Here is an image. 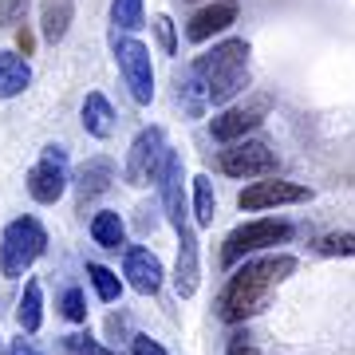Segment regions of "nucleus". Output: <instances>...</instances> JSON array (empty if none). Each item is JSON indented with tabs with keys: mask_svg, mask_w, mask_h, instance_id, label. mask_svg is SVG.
Returning <instances> with one entry per match:
<instances>
[{
	"mask_svg": "<svg viewBox=\"0 0 355 355\" xmlns=\"http://www.w3.org/2000/svg\"><path fill=\"white\" fill-rule=\"evenodd\" d=\"M64 190H67V150L60 142H51V146H44V158L28 170V193L40 205H55L64 198Z\"/></svg>",
	"mask_w": 355,
	"mask_h": 355,
	"instance_id": "39448f33",
	"label": "nucleus"
},
{
	"mask_svg": "<svg viewBox=\"0 0 355 355\" xmlns=\"http://www.w3.org/2000/svg\"><path fill=\"white\" fill-rule=\"evenodd\" d=\"M265 123V107H233V111H221L217 119H209V135L221 139L225 146L233 142H245V135H253L257 127Z\"/></svg>",
	"mask_w": 355,
	"mask_h": 355,
	"instance_id": "9b49d317",
	"label": "nucleus"
},
{
	"mask_svg": "<svg viewBox=\"0 0 355 355\" xmlns=\"http://www.w3.org/2000/svg\"><path fill=\"white\" fill-rule=\"evenodd\" d=\"M79 355H114V352L103 347V343H95V340H79Z\"/></svg>",
	"mask_w": 355,
	"mask_h": 355,
	"instance_id": "c756f323",
	"label": "nucleus"
},
{
	"mask_svg": "<svg viewBox=\"0 0 355 355\" xmlns=\"http://www.w3.org/2000/svg\"><path fill=\"white\" fill-rule=\"evenodd\" d=\"M217 166L229 178H265L277 170V158H272V150H268L265 142L245 139V142H233V146H225V150L217 154Z\"/></svg>",
	"mask_w": 355,
	"mask_h": 355,
	"instance_id": "6e6552de",
	"label": "nucleus"
},
{
	"mask_svg": "<svg viewBox=\"0 0 355 355\" xmlns=\"http://www.w3.org/2000/svg\"><path fill=\"white\" fill-rule=\"evenodd\" d=\"M91 237H95V245H103V249H123L127 225H123V217L114 214V209H103V214L91 217Z\"/></svg>",
	"mask_w": 355,
	"mask_h": 355,
	"instance_id": "6ab92c4d",
	"label": "nucleus"
},
{
	"mask_svg": "<svg viewBox=\"0 0 355 355\" xmlns=\"http://www.w3.org/2000/svg\"><path fill=\"white\" fill-rule=\"evenodd\" d=\"M308 198H312L308 186L268 178V182H253V186H245L241 198H237V205H241V209H272V205H296V202H308Z\"/></svg>",
	"mask_w": 355,
	"mask_h": 355,
	"instance_id": "9d476101",
	"label": "nucleus"
},
{
	"mask_svg": "<svg viewBox=\"0 0 355 355\" xmlns=\"http://www.w3.org/2000/svg\"><path fill=\"white\" fill-rule=\"evenodd\" d=\"M123 272H127L130 288L142 292V296H154L162 288V261L150 253V249H127V261H123Z\"/></svg>",
	"mask_w": 355,
	"mask_h": 355,
	"instance_id": "ddd939ff",
	"label": "nucleus"
},
{
	"mask_svg": "<svg viewBox=\"0 0 355 355\" xmlns=\"http://www.w3.org/2000/svg\"><path fill=\"white\" fill-rule=\"evenodd\" d=\"M193 76L205 83V95L214 107H225L233 95L249 87V44L245 40H225L193 60Z\"/></svg>",
	"mask_w": 355,
	"mask_h": 355,
	"instance_id": "f03ea898",
	"label": "nucleus"
},
{
	"mask_svg": "<svg viewBox=\"0 0 355 355\" xmlns=\"http://www.w3.org/2000/svg\"><path fill=\"white\" fill-rule=\"evenodd\" d=\"M130 355H166V347L158 340H150V336H135L130 340Z\"/></svg>",
	"mask_w": 355,
	"mask_h": 355,
	"instance_id": "bb28decb",
	"label": "nucleus"
},
{
	"mask_svg": "<svg viewBox=\"0 0 355 355\" xmlns=\"http://www.w3.org/2000/svg\"><path fill=\"white\" fill-rule=\"evenodd\" d=\"M48 249V233L36 217H16L4 225L0 237V272L4 277H24Z\"/></svg>",
	"mask_w": 355,
	"mask_h": 355,
	"instance_id": "7ed1b4c3",
	"label": "nucleus"
},
{
	"mask_svg": "<svg viewBox=\"0 0 355 355\" xmlns=\"http://www.w3.org/2000/svg\"><path fill=\"white\" fill-rule=\"evenodd\" d=\"M182 245H178V268H174V288L182 300H190L198 292V237H193V225L178 233Z\"/></svg>",
	"mask_w": 355,
	"mask_h": 355,
	"instance_id": "4468645a",
	"label": "nucleus"
},
{
	"mask_svg": "<svg viewBox=\"0 0 355 355\" xmlns=\"http://www.w3.org/2000/svg\"><path fill=\"white\" fill-rule=\"evenodd\" d=\"M316 253H324V257H355V233H328V237H320Z\"/></svg>",
	"mask_w": 355,
	"mask_h": 355,
	"instance_id": "b1692460",
	"label": "nucleus"
},
{
	"mask_svg": "<svg viewBox=\"0 0 355 355\" xmlns=\"http://www.w3.org/2000/svg\"><path fill=\"white\" fill-rule=\"evenodd\" d=\"M214 214H217L214 182L205 174H198L193 178V221H198V225H214Z\"/></svg>",
	"mask_w": 355,
	"mask_h": 355,
	"instance_id": "412c9836",
	"label": "nucleus"
},
{
	"mask_svg": "<svg viewBox=\"0 0 355 355\" xmlns=\"http://www.w3.org/2000/svg\"><path fill=\"white\" fill-rule=\"evenodd\" d=\"M114 127V111H111V103L103 99L99 91H91L87 99H83V130L87 135H95V139H107Z\"/></svg>",
	"mask_w": 355,
	"mask_h": 355,
	"instance_id": "f3484780",
	"label": "nucleus"
},
{
	"mask_svg": "<svg viewBox=\"0 0 355 355\" xmlns=\"http://www.w3.org/2000/svg\"><path fill=\"white\" fill-rule=\"evenodd\" d=\"M0 355H8V352H4V340H0Z\"/></svg>",
	"mask_w": 355,
	"mask_h": 355,
	"instance_id": "473e14b6",
	"label": "nucleus"
},
{
	"mask_svg": "<svg viewBox=\"0 0 355 355\" xmlns=\"http://www.w3.org/2000/svg\"><path fill=\"white\" fill-rule=\"evenodd\" d=\"M8 355H40V347L32 340H24V336H20V340L8 343Z\"/></svg>",
	"mask_w": 355,
	"mask_h": 355,
	"instance_id": "c85d7f7f",
	"label": "nucleus"
},
{
	"mask_svg": "<svg viewBox=\"0 0 355 355\" xmlns=\"http://www.w3.org/2000/svg\"><path fill=\"white\" fill-rule=\"evenodd\" d=\"M296 272V257L288 253H272V257H253V261H245L229 284L221 288L217 296V316L225 320V324H245V320L261 316L272 300V292L284 277Z\"/></svg>",
	"mask_w": 355,
	"mask_h": 355,
	"instance_id": "f257e3e1",
	"label": "nucleus"
},
{
	"mask_svg": "<svg viewBox=\"0 0 355 355\" xmlns=\"http://www.w3.org/2000/svg\"><path fill=\"white\" fill-rule=\"evenodd\" d=\"M114 182V162L111 158H87V162L76 170V198H79V209H87V202L103 198V193L111 190Z\"/></svg>",
	"mask_w": 355,
	"mask_h": 355,
	"instance_id": "f8f14e48",
	"label": "nucleus"
},
{
	"mask_svg": "<svg viewBox=\"0 0 355 355\" xmlns=\"http://www.w3.org/2000/svg\"><path fill=\"white\" fill-rule=\"evenodd\" d=\"M127 328H130V320H127V316H111V320H107V331H111L114 340H119V336H123Z\"/></svg>",
	"mask_w": 355,
	"mask_h": 355,
	"instance_id": "2f4dec72",
	"label": "nucleus"
},
{
	"mask_svg": "<svg viewBox=\"0 0 355 355\" xmlns=\"http://www.w3.org/2000/svg\"><path fill=\"white\" fill-rule=\"evenodd\" d=\"M114 60L123 67V79H127L135 103H146L154 99V64H150V48L139 44V40H114Z\"/></svg>",
	"mask_w": 355,
	"mask_h": 355,
	"instance_id": "423d86ee",
	"label": "nucleus"
},
{
	"mask_svg": "<svg viewBox=\"0 0 355 355\" xmlns=\"http://www.w3.org/2000/svg\"><path fill=\"white\" fill-rule=\"evenodd\" d=\"M182 158H178V150H166L162 158V170H158V193H162V209L166 217H170V225L182 233V229H190V217H186V190H182Z\"/></svg>",
	"mask_w": 355,
	"mask_h": 355,
	"instance_id": "1a4fd4ad",
	"label": "nucleus"
},
{
	"mask_svg": "<svg viewBox=\"0 0 355 355\" xmlns=\"http://www.w3.org/2000/svg\"><path fill=\"white\" fill-rule=\"evenodd\" d=\"M288 237H292V225H288V221H277V217L245 221V225H237V229L225 237V245H221V265L233 268L241 257L261 253V249H272V245L288 241Z\"/></svg>",
	"mask_w": 355,
	"mask_h": 355,
	"instance_id": "20e7f679",
	"label": "nucleus"
},
{
	"mask_svg": "<svg viewBox=\"0 0 355 355\" xmlns=\"http://www.w3.org/2000/svg\"><path fill=\"white\" fill-rule=\"evenodd\" d=\"M225 355H261V352H257L253 343H245V340H233V343L225 347Z\"/></svg>",
	"mask_w": 355,
	"mask_h": 355,
	"instance_id": "7c9ffc66",
	"label": "nucleus"
},
{
	"mask_svg": "<svg viewBox=\"0 0 355 355\" xmlns=\"http://www.w3.org/2000/svg\"><path fill=\"white\" fill-rule=\"evenodd\" d=\"M233 20H237V4H233V0H221V4H209V8H202V12L193 16L190 24H186V36H190L193 44H202V40L225 32Z\"/></svg>",
	"mask_w": 355,
	"mask_h": 355,
	"instance_id": "2eb2a0df",
	"label": "nucleus"
},
{
	"mask_svg": "<svg viewBox=\"0 0 355 355\" xmlns=\"http://www.w3.org/2000/svg\"><path fill=\"white\" fill-rule=\"evenodd\" d=\"M154 28H158V36H162V48L174 51V24H170V16H158V20H154Z\"/></svg>",
	"mask_w": 355,
	"mask_h": 355,
	"instance_id": "cd10ccee",
	"label": "nucleus"
},
{
	"mask_svg": "<svg viewBox=\"0 0 355 355\" xmlns=\"http://www.w3.org/2000/svg\"><path fill=\"white\" fill-rule=\"evenodd\" d=\"M28 0H0V24H16L24 16Z\"/></svg>",
	"mask_w": 355,
	"mask_h": 355,
	"instance_id": "a878e982",
	"label": "nucleus"
},
{
	"mask_svg": "<svg viewBox=\"0 0 355 355\" xmlns=\"http://www.w3.org/2000/svg\"><path fill=\"white\" fill-rule=\"evenodd\" d=\"M16 324L20 331H40L44 324V292H40V280H28L24 284V296H20V308H16Z\"/></svg>",
	"mask_w": 355,
	"mask_h": 355,
	"instance_id": "aec40b11",
	"label": "nucleus"
},
{
	"mask_svg": "<svg viewBox=\"0 0 355 355\" xmlns=\"http://www.w3.org/2000/svg\"><path fill=\"white\" fill-rule=\"evenodd\" d=\"M32 83V67L16 51H0V99H16Z\"/></svg>",
	"mask_w": 355,
	"mask_h": 355,
	"instance_id": "dca6fc26",
	"label": "nucleus"
},
{
	"mask_svg": "<svg viewBox=\"0 0 355 355\" xmlns=\"http://www.w3.org/2000/svg\"><path fill=\"white\" fill-rule=\"evenodd\" d=\"M166 135L162 127H146L135 135V142H130L127 150V182L130 186H146V182H154L158 178V170H162V158H166Z\"/></svg>",
	"mask_w": 355,
	"mask_h": 355,
	"instance_id": "0eeeda50",
	"label": "nucleus"
},
{
	"mask_svg": "<svg viewBox=\"0 0 355 355\" xmlns=\"http://www.w3.org/2000/svg\"><path fill=\"white\" fill-rule=\"evenodd\" d=\"M111 20L123 32H135V28H142V0H111Z\"/></svg>",
	"mask_w": 355,
	"mask_h": 355,
	"instance_id": "5701e85b",
	"label": "nucleus"
},
{
	"mask_svg": "<svg viewBox=\"0 0 355 355\" xmlns=\"http://www.w3.org/2000/svg\"><path fill=\"white\" fill-rule=\"evenodd\" d=\"M87 277H91V284H95V296H99L103 304H114V300L123 296V284H119V277H114L107 265H87Z\"/></svg>",
	"mask_w": 355,
	"mask_h": 355,
	"instance_id": "4be33fe9",
	"label": "nucleus"
},
{
	"mask_svg": "<svg viewBox=\"0 0 355 355\" xmlns=\"http://www.w3.org/2000/svg\"><path fill=\"white\" fill-rule=\"evenodd\" d=\"M64 316L71 320V324H83V320H87V304H83V292L79 288L64 292Z\"/></svg>",
	"mask_w": 355,
	"mask_h": 355,
	"instance_id": "393cba45",
	"label": "nucleus"
},
{
	"mask_svg": "<svg viewBox=\"0 0 355 355\" xmlns=\"http://www.w3.org/2000/svg\"><path fill=\"white\" fill-rule=\"evenodd\" d=\"M67 24H71V0H44V8H40L44 40L60 44V40L67 36Z\"/></svg>",
	"mask_w": 355,
	"mask_h": 355,
	"instance_id": "a211bd4d",
	"label": "nucleus"
}]
</instances>
